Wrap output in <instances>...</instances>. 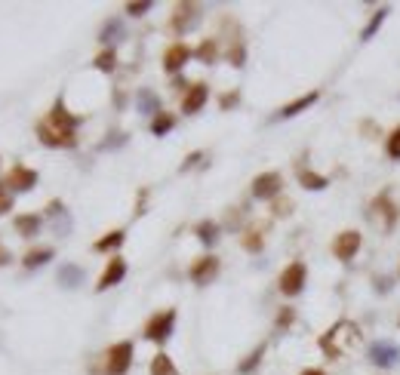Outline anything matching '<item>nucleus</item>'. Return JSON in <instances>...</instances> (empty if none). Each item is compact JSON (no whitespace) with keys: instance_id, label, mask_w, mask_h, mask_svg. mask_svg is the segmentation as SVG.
I'll list each match as a JSON object with an SVG mask.
<instances>
[{"instance_id":"nucleus-1","label":"nucleus","mask_w":400,"mask_h":375,"mask_svg":"<svg viewBox=\"0 0 400 375\" xmlns=\"http://www.w3.org/2000/svg\"><path fill=\"white\" fill-rule=\"evenodd\" d=\"M360 326L351 320H339V323H333L330 329L320 335V351L326 354L330 360H342V357H348V354H354L357 351V345H360Z\"/></svg>"},{"instance_id":"nucleus-2","label":"nucleus","mask_w":400,"mask_h":375,"mask_svg":"<svg viewBox=\"0 0 400 375\" xmlns=\"http://www.w3.org/2000/svg\"><path fill=\"white\" fill-rule=\"evenodd\" d=\"M367 218L373 222V228L385 231V234H388V231H394V225H397V207H394V200H391L388 191H382V194L373 197Z\"/></svg>"},{"instance_id":"nucleus-3","label":"nucleus","mask_w":400,"mask_h":375,"mask_svg":"<svg viewBox=\"0 0 400 375\" xmlns=\"http://www.w3.org/2000/svg\"><path fill=\"white\" fill-rule=\"evenodd\" d=\"M173 326H176V311L167 308L145 323V338L148 342H167V338L173 335Z\"/></svg>"},{"instance_id":"nucleus-4","label":"nucleus","mask_w":400,"mask_h":375,"mask_svg":"<svg viewBox=\"0 0 400 375\" xmlns=\"http://www.w3.org/2000/svg\"><path fill=\"white\" fill-rule=\"evenodd\" d=\"M133 363V345L130 342H120L105 354V372L108 375H126Z\"/></svg>"},{"instance_id":"nucleus-5","label":"nucleus","mask_w":400,"mask_h":375,"mask_svg":"<svg viewBox=\"0 0 400 375\" xmlns=\"http://www.w3.org/2000/svg\"><path fill=\"white\" fill-rule=\"evenodd\" d=\"M38 136L40 141H44L47 148H74L77 145V136L74 132H68V130H59V126H53V123H38Z\"/></svg>"},{"instance_id":"nucleus-6","label":"nucleus","mask_w":400,"mask_h":375,"mask_svg":"<svg viewBox=\"0 0 400 375\" xmlns=\"http://www.w3.org/2000/svg\"><path fill=\"white\" fill-rule=\"evenodd\" d=\"M369 363L373 366H382V369H388V366H397L400 363V348L394 342H373L367 351Z\"/></svg>"},{"instance_id":"nucleus-7","label":"nucleus","mask_w":400,"mask_h":375,"mask_svg":"<svg viewBox=\"0 0 400 375\" xmlns=\"http://www.w3.org/2000/svg\"><path fill=\"white\" fill-rule=\"evenodd\" d=\"M283 188V179L281 173H262L253 179V197L256 200H274Z\"/></svg>"},{"instance_id":"nucleus-8","label":"nucleus","mask_w":400,"mask_h":375,"mask_svg":"<svg viewBox=\"0 0 400 375\" xmlns=\"http://www.w3.org/2000/svg\"><path fill=\"white\" fill-rule=\"evenodd\" d=\"M305 277H308V268L302 265V261H292L287 265V271L281 274V293L283 295H299L305 286Z\"/></svg>"},{"instance_id":"nucleus-9","label":"nucleus","mask_w":400,"mask_h":375,"mask_svg":"<svg viewBox=\"0 0 400 375\" xmlns=\"http://www.w3.org/2000/svg\"><path fill=\"white\" fill-rule=\"evenodd\" d=\"M333 252L339 261H351L357 252H360V234H357V231H342L333 243Z\"/></svg>"},{"instance_id":"nucleus-10","label":"nucleus","mask_w":400,"mask_h":375,"mask_svg":"<svg viewBox=\"0 0 400 375\" xmlns=\"http://www.w3.org/2000/svg\"><path fill=\"white\" fill-rule=\"evenodd\" d=\"M219 274V259L216 256H203L197 259L194 265H191V280L197 283V286H206V283H212Z\"/></svg>"},{"instance_id":"nucleus-11","label":"nucleus","mask_w":400,"mask_h":375,"mask_svg":"<svg viewBox=\"0 0 400 375\" xmlns=\"http://www.w3.org/2000/svg\"><path fill=\"white\" fill-rule=\"evenodd\" d=\"M34 185H38V173L28 166H12L10 175H6V188L12 191H31Z\"/></svg>"},{"instance_id":"nucleus-12","label":"nucleus","mask_w":400,"mask_h":375,"mask_svg":"<svg viewBox=\"0 0 400 375\" xmlns=\"http://www.w3.org/2000/svg\"><path fill=\"white\" fill-rule=\"evenodd\" d=\"M197 3H178L176 6V16H173V28L178 34H185V31H191L197 22H200V16H197Z\"/></svg>"},{"instance_id":"nucleus-13","label":"nucleus","mask_w":400,"mask_h":375,"mask_svg":"<svg viewBox=\"0 0 400 375\" xmlns=\"http://www.w3.org/2000/svg\"><path fill=\"white\" fill-rule=\"evenodd\" d=\"M126 277V261L124 259H111L108 261V268L102 271V277H99V293H105V289H111V286H117L120 280Z\"/></svg>"},{"instance_id":"nucleus-14","label":"nucleus","mask_w":400,"mask_h":375,"mask_svg":"<svg viewBox=\"0 0 400 375\" xmlns=\"http://www.w3.org/2000/svg\"><path fill=\"white\" fill-rule=\"evenodd\" d=\"M188 59H191V49L185 44H173L163 53V68H167L169 74H176V71H182V65H188Z\"/></svg>"},{"instance_id":"nucleus-15","label":"nucleus","mask_w":400,"mask_h":375,"mask_svg":"<svg viewBox=\"0 0 400 375\" xmlns=\"http://www.w3.org/2000/svg\"><path fill=\"white\" fill-rule=\"evenodd\" d=\"M317 98H320V93H317V89H311V93L299 96L296 102L283 105V108H281V111H277V114H274V120H287V117H296V114H302V111H305V108H311V105L317 102Z\"/></svg>"},{"instance_id":"nucleus-16","label":"nucleus","mask_w":400,"mask_h":375,"mask_svg":"<svg viewBox=\"0 0 400 375\" xmlns=\"http://www.w3.org/2000/svg\"><path fill=\"white\" fill-rule=\"evenodd\" d=\"M47 123H53V126H59V130H68V132H74L77 130V123H81V117H74V114H68L65 111V105H62V98L53 105V111L47 114Z\"/></svg>"},{"instance_id":"nucleus-17","label":"nucleus","mask_w":400,"mask_h":375,"mask_svg":"<svg viewBox=\"0 0 400 375\" xmlns=\"http://www.w3.org/2000/svg\"><path fill=\"white\" fill-rule=\"evenodd\" d=\"M206 96H210L206 83H194V87L188 89V96L182 98V111H185V114H197V111L206 105Z\"/></svg>"},{"instance_id":"nucleus-18","label":"nucleus","mask_w":400,"mask_h":375,"mask_svg":"<svg viewBox=\"0 0 400 375\" xmlns=\"http://www.w3.org/2000/svg\"><path fill=\"white\" fill-rule=\"evenodd\" d=\"M135 108H139V114H160V98H157L154 89H139L135 93Z\"/></svg>"},{"instance_id":"nucleus-19","label":"nucleus","mask_w":400,"mask_h":375,"mask_svg":"<svg viewBox=\"0 0 400 375\" xmlns=\"http://www.w3.org/2000/svg\"><path fill=\"white\" fill-rule=\"evenodd\" d=\"M59 283H62L65 289L81 286V283H83V268H77V265H62V268H59Z\"/></svg>"},{"instance_id":"nucleus-20","label":"nucleus","mask_w":400,"mask_h":375,"mask_svg":"<svg viewBox=\"0 0 400 375\" xmlns=\"http://www.w3.org/2000/svg\"><path fill=\"white\" fill-rule=\"evenodd\" d=\"M299 185L308 188V191H324L326 185H330V179H326V175L311 173V169H299Z\"/></svg>"},{"instance_id":"nucleus-21","label":"nucleus","mask_w":400,"mask_h":375,"mask_svg":"<svg viewBox=\"0 0 400 375\" xmlns=\"http://www.w3.org/2000/svg\"><path fill=\"white\" fill-rule=\"evenodd\" d=\"M120 37H124V22H120V19H111V22H105L102 31H99V40H102V44H117Z\"/></svg>"},{"instance_id":"nucleus-22","label":"nucleus","mask_w":400,"mask_h":375,"mask_svg":"<svg viewBox=\"0 0 400 375\" xmlns=\"http://www.w3.org/2000/svg\"><path fill=\"white\" fill-rule=\"evenodd\" d=\"M194 234H197V240H200L203 246H212V243L219 240V225L206 218V222H200L197 228H194Z\"/></svg>"},{"instance_id":"nucleus-23","label":"nucleus","mask_w":400,"mask_h":375,"mask_svg":"<svg viewBox=\"0 0 400 375\" xmlns=\"http://www.w3.org/2000/svg\"><path fill=\"white\" fill-rule=\"evenodd\" d=\"M385 16H388V6L376 10V12H373V19L367 22V28L360 31V40H373V37H376V31H378V28H382V22H385Z\"/></svg>"},{"instance_id":"nucleus-24","label":"nucleus","mask_w":400,"mask_h":375,"mask_svg":"<svg viewBox=\"0 0 400 375\" xmlns=\"http://www.w3.org/2000/svg\"><path fill=\"white\" fill-rule=\"evenodd\" d=\"M16 231L22 237H34L40 231V218L38 216H19L16 218Z\"/></svg>"},{"instance_id":"nucleus-25","label":"nucleus","mask_w":400,"mask_h":375,"mask_svg":"<svg viewBox=\"0 0 400 375\" xmlns=\"http://www.w3.org/2000/svg\"><path fill=\"white\" fill-rule=\"evenodd\" d=\"M126 240L124 231H111V234H105L102 240H96V252H108V250H117L120 243Z\"/></svg>"},{"instance_id":"nucleus-26","label":"nucleus","mask_w":400,"mask_h":375,"mask_svg":"<svg viewBox=\"0 0 400 375\" xmlns=\"http://www.w3.org/2000/svg\"><path fill=\"white\" fill-rule=\"evenodd\" d=\"M151 375H178L173 360L167 357V354H157V357L151 360Z\"/></svg>"},{"instance_id":"nucleus-27","label":"nucleus","mask_w":400,"mask_h":375,"mask_svg":"<svg viewBox=\"0 0 400 375\" xmlns=\"http://www.w3.org/2000/svg\"><path fill=\"white\" fill-rule=\"evenodd\" d=\"M49 259H53V250H31V252H28V256L22 259V265H25V268H31V271H34V268L47 265Z\"/></svg>"},{"instance_id":"nucleus-28","label":"nucleus","mask_w":400,"mask_h":375,"mask_svg":"<svg viewBox=\"0 0 400 375\" xmlns=\"http://www.w3.org/2000/svg\"><path fill=\"white\" fill-rule=\"evenodd\" d=\"M173 126H176V117H173V114H157V117L151 120V132H154L157 139L167 136V132L173 130Z\"/></svg>"},{"instance_id":"nucleus-29","label":"nucleus","mask_w":400,"mask_h":375,"mask_svg":"<svg viewBox=\"0 0 400 375\" xmlns=\"http://www.w3.org/2000/svg\"><path fill=\"white\" fill-rule=\"evenodd\" d=\"M262 357H265V345H259V348H256L253 354H249V357L244 360V363H240V366H238V372H240V375H249V372H253V369H256V366H259V363H262Z\"/></svg>"},{"instance_id":"nucleus-30","label":"nucleus","mask_w":400,"mask_h":375,"mask_svg":"<svg viewBox=\"0 0 400 375\" xmlns=\"http://www.w3.org/2000/svg\"><path fill=\"white\" fill-rule=\"evenodd\" d=\"M216 55H219L216 40H203V44L197 46V59H200V62H206V65H212V62H216Z\"/></svg>"},{"instance_id":"nucleus-31","label":"nucleus","mask_w":400,"mask_h":375,"mask_svg":"<svg viewBox=\"0 0 400 375\" xmlns=\"http://www.w3.org/2000/svg\"><path fill=\"white\" fill-rule=\"evenodd\" d=\"M92 65H96L99 71H114V68H117V53H114V49H105V53L96 55Z\"/></svg>"},{"instance_id":"nucleus-32","label":"nucleus","mask_w":400,"mask_h":375,"mask_svg":"<svg viewBox=\"0 0 400 375\" xmlns=\"http://www.w3.org/2000/svg\"><path fill=\"white\" fill-rule=\"evenodd\" d=\"M240 243H244V250H247V252H262V231H256V228H253V231H247Z\"/></svg>"},{"instance_id":"nucleus-33","label":"nucleus","mask_w":400,"mask_h":375,"mask_svg":"<svg viewBox=\"0 0 400 375\" xmlns=\"http://www.w3.org/2000/svg\"><path fill=\"white\" fill-rule=\"evenodd\" d=\"M385 151H388L391 160H400V126L388 136V141H385Z\"/></svg>"},{"instance_id":"nucleus-34","label":"nucleus","mask_w":400,"mask_h":375,"mask_svg":"<svg viewBox=\"0 0 400 375\" xmlns=\"http://www.w3.org/2000/svg\"><path fill=\"white\" fill-rule=\"evenodd\" d=\"M292 320H296V311H292V308H283L281 314H277V329H287Z\"/></svg>"},{"instance_id":"nucleus-35","label":"nucleus","mask_w":400,"mask_h":375,"mask_svg":"<svg viewBox=\"0 0 400 375\" xmlns=\"http://www.w3.org/2000/svg\"><path fill=\"white\" fill-rule=\"evenodd\" d=\"M148 10H151V0H142V3H126V12H130V16H145Z\"/></svg>"},{"instance_id":"nucleus-36","label":"nucleus","mask_w":400,"mask_h":375,"mask_svg":"<svg viewBox=\"0 0 400 375\" xmlns=\"http://www.w3.org/2000/svg\"><path fill=\"white\" fill-rule=\"evenodd\" d=\"M238 102H240V96H238V93H225V96H222V102H219V105H222V108L228 111V108H234Z\"/></svg>"},{"instance_id":"nucleus-37","label":"nucleus","mask_w":400,"mask_h":375,"mask_svg":"<svg viewBox=\"0 0 400 375\" xmlns=\"http://www.w3.org/2000/svg\"><path fill=\"white\" fill-rule=\"evenodd\" d=\"M290 209H292L290 200H277L274 203V216H290Z\"/></svg>"},{"instance_id":"nucleus-38","label":"nucleus","mask_w":400,"mask_h":375,"mask_svg":"<svg viewBox=\"0 0 400 375\" xmlns=\"http://www.w3.org/2000/svg\"><path fill=\"white\" fill-rule=\"evenodd\" d=\"M376 293H391V277H376Z\"/></svg>"},{"instance_id":"nucleus-39","label":"nucleus","mask_w":400,"mask_h":375,"mask_svg":"<svg viewBox=\"0 0 400 375\" xmlns=\"http://www.w3.org/2000/svg\"><path fill=\"white\" fill-rule=\"evenodd\" d=\"M10 209H12V197L0 194V216H3V212H10Z\"/></svg>"},{"instance_id":"nucleus-40","label":"nucleus","mask_w":400,"mask_h":375,"mask_svg":"<svg viewBox=\"0 0 400 375\" xmlns=\"http://www.w3.org/2000/svg\"><path fill=\"white\" fill-rule=\"evenodd\" d=\"M200 157H203V154H200V151H194V154H191V157H185V164H182V169H191V166H194L197 164V160Z\"/></svg>"},{"instance_id":"nucleus-41","label":"nucleus","mask_w":400,"mask_h":375,"mask_svg":"<svg viewBox=\"0 0 400 375\" xmlns=\"http://www.w3.org/2000/svg\"><path fill=\"white\" fill-rule=\"evenodd\" d=\"M62 209H65V207H62L59 200H53V203H49V207H47V212H49V216H62Z\"/></svg>"},{"instance_id":"nucleus-42","label":"nucleus","mask_w":400,"mask_h":375,"mask_svg":"<svg viewBox=\"0 0 400 375\" xmlns=\"http://www.w3.org/2000/svg\"><path fill=\"white\" fill-rule=\"evenodd\" d=\"M302 375H326V372H324V369H305Z\"/></svg>"},{"instance_id":"nucleus-43","label":"nucleus","mask_w":400,"mask_h":375,"mask_svg":"<svg viewBox=\"0 0 400 375\" xmlns=\"http://www.w3.org/2000/svg\"><path fill=\"white\" fill-rule=\"evenodd\" d=\"M3 261H10V252H6V250H0V265H3Z\"/></svg>"},{"instance_id":"nucleus-44","label":"nucleus","mask_w":400,"mask_h":375,"mask_svg":"<svg viewBox=\"0 0 400 375\" xmlns=\"http://www.w3.org/2000/svg\"><path fill=\"white\" fill-rule=\"evenodd\" d=\"M397 326H400V320H397Z\"/></svg>"}]
</instances>
